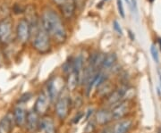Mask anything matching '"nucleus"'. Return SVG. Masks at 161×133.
I'll return each mask as SVG.
<instances>
[{
    "label": "nucleus",
    "mask_w": 161,
    "mask_h": 133,
    "mask_svg": "<svg viewBox=\"0 0 161 133\" xmlns=\"http://www.w3.org/2000/svg\"><path fill=\"white\" fill-rule=\"evenodd\" d=\"M128 88H129L125 85H122L121 87L115 88L106 98H104L105 99V103H107L108 105L113 106L117 103H119L122 100H125V94H126Z\"/></svg>",
    "instance_id": "nucleus-7"
},
{
    "label": "nucleus",
    "mask_w": 161,
    "mask_h": 133,
    "mask_svg": "<svg viewBox=\"0 0 161 133\" xmlns=\"http://www.w3.org/2000/svg\"><path fill=\"white\" fill-rule=\"evenodd\" d=\"M125 1L128 3V5H129V6H131V1H130V0H125Z\"/></svg>",
    "instance_id": "nucleus-32"
},
{
    "label": "nucleus",
    "mask_w": 161,
    "mask_h": 133,
    "mask_svg": "<svg viewBox=\"0 0 161 133\" xmlns=\"http://www.w3.org/2000/svg\"><path fill=\"white\" fill-rule=\"evenodd\" d=\"M149 1H150V3H152V2H153V1H154V0H149Z\"/></svg>",
    "instance_id": "nucleus-34"
},
{
    "label": "nucleus",
    "mask_w": 161,
    "mask_h": 133,
    "mask_svg": "<svg viewBox=\"0 0 161 133\" xmlns=\"http://www.w3.org/2000/svg\"><path fill=\"white\" fill-rule=\"evenodd\" d=\"M13 118L14 125L18 128H24L27 118V112L22 106H16L13 112Z\"/></svg>",
    "instance_id": "nucleus-13"
},
{
    "label": "nucleus",
    "mask_w": 161,
    "mask_h": 133,
    "mask_svg": "<svg viewBox=\"0 0 161 133\" xmlns=\"http://www.w3.org/2000/svg\"><path fill=\"white\" fill-rule=\"evenodd\" d=\"M84 2H85V0H75L76 6H82L84 5Z\"/></svg>",
    "instance_id": "nucleus-29"
},
{
    "label": "nucleus",
    "mask_w": 161,
    "mask_h": 133,
    "mask_svg": "<svg viewBox=\"0 0 161 133\" xmlns=\"http://www.w3.org/2000/svg\"><path fill=\"white\" fill-rule=\"evenodd\" d=\"M132 125L133 122L131 119L124 118L116 121L115 124L112 125V133H128L132 129Z\"/></svg>",
    "instance_id": "nucleus-14"
},
{
    "label": "nucleus",
    "mask_w": 161,
    "mask_h": 133,
    "mask_svg": "<svg viewBox=\"0 0 161 133\" xmlns=\"http://www.w3.org/2000/svg\"><path fill=\"white\" fill-rule=\"evenodd\" d=\"M66 80H65V87L68 89V91H75V89L80 85V80L79 76L75 72V71L66 75Z\"/></svg>",
    "instance_id": "nucleus-17"
},
{
    "label": "nucleus",
    "mask_w": 161,
    "mask_h": 133,
    "mask_svg": "<svg viewBox=\"0 0 161 133\" xmlns=\"http://www.w3.org/2000/svg\"><path fill=\"white\" fill-rule=\"evenodd\" d=\"M53 1L60 9L64 17L66 19L73 17L76 8L75 0H53Z\"/></svg>",
    "instance_id": "nucleus-9"
},
{
    "label": "nucleus",
    "mask_w": 161,
    "mask_h": 133,
    "mask_svg": "<svg viewBox=\"0 0 161 133\" xmlns=\"http://www.w3.org/2000/svg\"><path fill=\"white\" fill-rule=\"evenodd\" d=\"M150 53H151V56H152V58H153L154 62H155V63H157V64H158V63H159V56H158V51L157 47H156L154 45H152V46H150Z\"/></svg>",
    "instance_id": "nucleus-21"
},
{
    "label": "nucleus",
    "mask_w": 161,
    "mask_h": 133,
    "mask_svg": "<svg viewBox=\"0 0 161 133\" xmlns=\"http://www.w3.org/2000/svg\"><path fill=\"white\" fill-rule=\"evenodd\" d=\"M131 107L132 106L129 100H122L119 103L113 105L112 108L110 109L112 120L116 122V121L125 118V116L131 111Z\"/></svg>",
    "instance_id": "nucleus-5"
},
{
    "label": "nucleus",
    "mask_w": 161,
    "mask_h": 133,
    "mask_svg": "<svg viewBox=\"0 0 161 133\" xmlns=\"http://www.w3.org/2000/svg\"><path fill=\"white\" fill-rule=\"evenodd\" d=\"M14 13H23V9L21 7V6H19L18 4H16L14 7Z\"/></svg>",
    "instance_id": "nucleus-26"
},
{
    "label": "nucleus",
    "mask_w": 161,
    "mask_h": 133,
    "mask_svg": "<svg viewBox=\"0 0 161 133\" xmlns=\"http://www.w3.org/2000/svg\"><path fill=\"white\" fill-rule=\"evenodd\" d=\"M31 37L32 38V46L38 53L47 54L51 49V39L43 29L41 23L31 27Z\"/></svg>",
    "instance_id": "nucleus-2"
},
{
    "label": "nucleus",
    "mask_w": 161,
    "mask_h": 133,
    "mask_svg": "<svg viewBox=\"0 0 161 133\" xmlns=\"http://www.w3.org/2000/svg\"><path fill=\"white\" fill-rule=\"evenodd\" d=\"M40 23L50 39L55 42L63 44L67 40V31L62 19L54 10L47 8L43 12Z\"/></svg>",
    "instance_id": "nucleus-1"
},
{
    "label": "nucleus",
    "mask_w": 161,
    "mask_h": 133,
    "mask_svg": "<svg viewBox=\"0 0 161 133\" xmlns=\"http://www.w3.org/2000/svg\"><path fill=\"white\" fill-rule=\"evenodd\" d=\"M14 125L13 114H7L0 120V133H11Z\"/></svg>",
    "instance_id": "nucleus-16"
},
{
    "label": "nucleus",
    "mask_w": 161,
    "mask_h": 133,
    "mask_svg": "<svg viewBox=\"0 0 161 133\" xmlns=\"http://www.w3.org/2000/svg\"><path fill=\"white\" fill-rule=\"evenodd\" d=\"M12 26L13 23L10 19L6 18L0 21V42L7 44L12 39Z\"/></svg>",
    "instance_id": "nucleus-10"
},
{
    "label": "nucleus",
    "mask_w": 161,
    "mask_h": 133,
    "mask_svg": "<svg viewBox=\"0 0 161 133\" xmlns=\"http://www.w3.org/2000/svg\"><path fill=\"white\" fill-rule=\"evenodd\" d=\"M84 117V113L83 112H79V113H77V114L73 118V120H72V122L74 123V124H77V123H79L80 121Z\"/></svg>",
    "instance_id": "nucleus-23"
},
{
    "label": "nucleus",
    "mask_w": 161,
    "mask_h": 133,
    "mask_svg": "<svg viewBox=\"0 0 161 133\" xmlns=\"http://www.w3.org/2000/svg\"><path fill=\"white\" fill-rule=\"evenodd\" d=\"M97 89H98L97 92L98 96H100L102 98H106L110 93L115 89V88L112 85V83H110L109 81L107 80L106 81H104L102 84H100L97 88Z\"/></svg>",
    "instance_id": "nucleus-18"
},
{
    "label": "nucleus",
    "mask_w": 161,
    "mask_h": 133,
    "mask_svg": "<svg viewBox=\"0 0 161 133\" xmlns=\"http://www.w3.org/2000/svg\"><path fill=\"white\" fill-rule=\"evenodd\" d=\"M113 27H114V29H115V31H116L118 34L123 35V30H122V29H121L120 24L118 23V22L114 21V23H113Z\"/></svg>",
    "instance_id": "nucleus-25"
},
{
    "label": "nucleus",
    "mask_w": 161,
    "mask_h": 133,
    "mask_svg": "<svg viewBox=\"0 0 161 133\" xmlns=\"http://www.w3.org/2000/svg\"><path fill=\"white\" fill-rule=\"evenodd\" d=\"M39 130L43 133H57V128L54 120L51 117L43 116L40 120Z\"/></svg>",
    "instance_id": "nucleus-15"
},
{
    "label": "nucleus",
    "mask_w": 161,
    "mask_h": 133,
    "mask_svg": "<svg viewBox=\"0 0 161 133\" xmlns=\"http://www.w3.org/2000/svg\"><path fill=\"white\" fill-rule=\"evenodd\" d=\"M40 115L36 114L34 111H30L27 113L25 128L30 133H36L39 130L40 125Z\"/></svg>",
    "instance_id": "nucleus-12"
},
{
    "label": "nucleus",
    "mask_w": 161,
    "mask_h": 133,
    "mask_svg": "<svg viewBox=\"0 0 161 133\" xmlns=\"http://www.w3.org/2000/svg\"><path fill=\"white\" fill-rule=\"evenodd\" d=\"M131 5L132 6V10L135 13H137V0H132Z\"/></svg>",
    "instance_id": "nucleus-28"
},
{
    "label": "nucleus",
    "mask_w": 161,
    "mask_h": 133,
    "mask_svg": "<svg viewBox=\"0 0 161 133\" xmlns=\"http://www.w3.org/2000/svg\"><path fill=\"white\" fill-rule=\"evenodd\" d=\"M93 109H89V110L87 111L86 113H84V114H86V116L84 117V119H85V121H88L90 118H91V116L92 115V114H93Z\"/></svg>",
    "instance_id": "nucleus-27"
},
{
    "label": "nucleus",
    "mask_w": 161,
    "mask_h": 133,
    "mask_svg": "<svg viewBox=\"0 0 161 133\" xmlns=\"http://www.w3.org/2000/svg\"><path fill=\"white\" fill-rule=\"evenodd\" d=\"M97 124L94 121H89L87 122L86 126L83 129V133H94L96 131Z\"/></svg>",
    "instance_id": "nucleus-20"
},
{
    "label": "nucleus",
    "mask_w": 161,
    "mask_h": 133,
    "mask_svg": "<svg viewBox=\"0 0 161 133\" xmlns=\"http://www.w3.org/2000/svg\"><path fill=\"white\" fill-rule=\"evenodd\" d=\"M65 86V81L59 77H53L47 83L46 93L50 99V102L54 103L60 97Z\"/></svg>",
    "instance_id": "nucleus-4"
},
{
    "label": "nucleus",
    "mask_w": 161,
    "mask_h": 133,
    "mask_svg": "<svg viewBox=\"0 0 161 133\" xmlns=\"http://www.w3.org/2000/svg\"><path fill=\"white\" fill-rule=\"evenodd\" d=\"M16 36L18 40L22 44H26L31 40V26L26 19L19 21L16 28Z\"/></svg>",
    "instance_id": "nucleus-8"
},
{
    "label": "nucleus",
    "mask_w": 161,
    "mask_h": 133,
    "mask_svg": "<svg viewBox=\"0 0 161 133\" xmlns=\"http://www.w3.org/2000/svg\"><path fill=\"white\" fill-rule=\"evenodd\" d=\"M158 77H159V81H160V84H161V72H160V71H158Z\"/></svg>",
    "instance_id": "nucleus-31"
},
{
    "label": "nucleus",
    "mask_w": 161,
    "mask_h": 133,
    "mask_svg": "<svg viewBox=\"0 0 161 133\" xmlns=\"http://www.w3.org/2000/svg\"><path fill=\"white\" fill-rule=\"evenodd\" d=\"M117 9H118V13H119L121 17H125V9H124L122 0H117Z\"/></svg>",
    "instance_id": "nucleus-22"
},
{
    "label": "nucleus",
    "mask_w": 161,
    "mask_h": 133,
    "mask_svg": "<svg viewBox=\"0 0 161 133\" xmlns=\"http://www.w3.org/2000/svg\"><path fill=\"white\" fill-rule=\"evenodd\" d=\"M129 35H130V37H131L132 40H134V39H135V38H134V36L132 35V32L131 31V30H129Z\"/></svg>",
    "instance_id": "nucleus-30"
},
{
    "label": "nucleus",
    "mask_w": 161,
    "mask_h": 133,
    "mask_svg": "<svg viewBox=\"0 0 161 133\" xmlns=\"http://www.w3.org/2000/svg\"><path fill=\"white\" fill-rule=\"evenodd\" d=\"M158 43H159V46H160V49H161V39L158 40Z\"/></svg>",
    "instance_id": "nucleus-33"
},
{
    "label": "nucleus",
    "mask_w": 161,
    "mask_h": 133,
    "mask_svg": "<svg viewBox=\"0 0 161 133\" xmlns=\"http://www.w3.org/2000/svg\"><path fill=\"white\" fill-rule=\"evenodd\" d=\"M116 55L115 54H108L106 55V56L104 58L103 64L101 66V69L103 70H109L111 69L114 65H115V62H116Z\"/></svg>",
    "instance_id": "nucleus-19"
},
{
    "label": "nucleus",
    "mask_w": 161,
    "mask_h": 133,
    "mask_svg": "<svg viewBox=\"0 0 161 133\" xmlns=\"http://www.w3.org/2000/svg\"><path fill=\"white\" fill-rule=\"evenodd\" d=\"M94 122L99 126H106L111 122H113L110 109L102 108L97 111L94 114Z\"/></svg>",
    "instance_id": "nucleus-11"
},
{
    "label": "nucleus",
    "mask_w": 161,
    "mask_h": 133,
    "mask_svg": "<svg viewBox=\"0 0 161 133\" xmlns=\"http://www.w3.org/2000/svg\"><path fill=\"white\" fill-rule=\"evenodd\" d=\"M50 104H51L50 99L47 97L46 91H42L39 94L38 98L35 101L33 111L40 116L43 117L47 115V112L49 110Z\"/></svg>",
    "instance_id": "nucleus-6"
},
{
    "label": "nucleus",
    "mask_w": 161,
    "mask_h": 133,
    "mask_svg": "<svg viewBox=\"0 0 161 133\" xmlns=\"http://www.w3.org/2000/svg\"><path fill=\"white\" fill-rule=\"evenodd\" d=\"M31 97H32V94L31 93H25L24 95H23L20 99H19V102L20 103H26V102H28L30 99L31 98Z\"/></svg>",
    "instance_id": "nucleus-24"
},
{
    "label": "nucleus",
    "mask_w": 161,
    "mask_h": 133,
    "mask_svg": "<svg viewBox=\"0 0 161 133\" xmlns=\"http://www.w3.org/2000/svg\"><path fill=\"white\" fill-rule=\"evenodd\" d=\"M73 106L72 98L67 95L61 94L60 97L56 100L55 104V113L58 119L64 121L69 115L71 108Z\"/></svg>",
    "instance_id": "nucleus-3"
}]
</instances>
